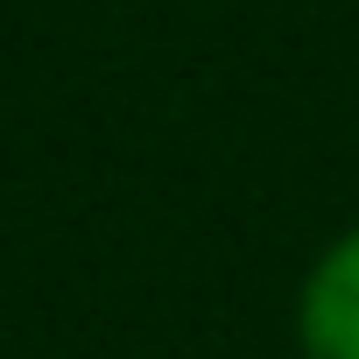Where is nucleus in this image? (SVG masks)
Listing matches in <instances>:
<instances>
[{
	"label": "nucleus",
	"mask_w": 359,
	"mask_h": 359,
	"mask_svg": "<svg viewBox=\"0 0 359 359\" xmlns=\"http://www.w3.org/2000/svg\"><path fill=\"white\" fill-rule=\"evenodd\" d=\"M296 345L303 359H359V226L310 261L296 296Z\"/></svg>",
	"instance_id": "f257e3e1"
}]
</instances>
